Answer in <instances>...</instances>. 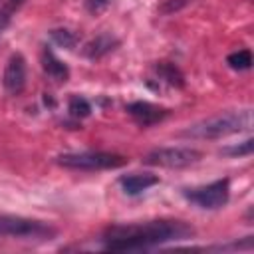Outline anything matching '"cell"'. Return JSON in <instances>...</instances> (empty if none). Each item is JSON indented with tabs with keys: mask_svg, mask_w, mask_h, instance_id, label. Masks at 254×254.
I'll list each match as a JSON object with an SVG mask.
<instances>
[{
	"mask_svg": "<svg viewBox=\"0 0 254 254\" xmlns=\"http://www.w3.org/2000/svg\"><path fill=\"white\" fill-rule=\"evenodd\" d=\"M194 228L183 220H149L139 224H115L103 232L107 250H145L163 242L190 238Z\"/></svg>",
	"mask_w": 254,
	"mask_h": 254,
	"instance_id": "1",
	"label": "cell"
},
{
	"mask_svg": "<svg viewBox=\"0 0 254 254\" xmlns=\"http://www.w3.org/2000/svg\"><path fill=\"white\" fill-rule=\"evenodd\" d=\"M252 127V111L240 109V111H226L218 113L206 119H200L181 131V137L189 139H222L226 135H234L240 131H246Z\"/></svg>",
	"mask_w": 254,
	"mask_h": 254,
	"instance_id": "2",
	"label": "cell"
},
{
	"mask_svg": "<svg viewBox=\"0 0 254 254\" xmlns=\"http://www.w3.org/2000/svg\"><path fill=\"white\" fill-rule=\"evenodd\" d=\"M56 163L64 169L73 171H109L127 165V159L117 153L107 151H79V153H64L56 157Z\"/></svg>",
	"mask_w": 254,
	"mask_h": 254,
	"instance_id": "3",
	"label": "cell"
},
{
	"mask_svg": "<svg viewBox=\"0 0 254 254\" xmlns=\"http://www.w3.org/2000/svg\"><path fill=\"white\" fill-rule=\"evenodd\" d=\"M0 234L2 236H12V238H22V240L46 242V240H52L58 234V230L52 224L44 222V220L0 214Z\"/></svg>",
	"mask_w": 254,
	"mask_h": 254,
	"instance_id": "4",
	"label": "cell"
},
{
	"mask_svg": "<svg viewBox=\"0 0 254 254\" xmlns=\"http://www.w3.org/2000/svg\"><path fill=\"white\" fill-rule=\"evenodd\" d=\"M202 159V153L192 147H159L149 151L143 157V163L149 167H165V169H185L192 167Z\"/></svg>",
	"mask_w": 254,
	"mask_h": 254,
	"instance_id": "5",
	"label": "cell"
},
{
	"mask_svg": "<svg viewBox=\"0 0 254 254\" xmlns=\"http://www.w3.org/2000/svg\"><path fill=\"white\" fill-rule=\"evenodd\" d=\"M185 196L190 202H194L198 208H204V210L222 208L230 198V179H218L204 187L189 189V190H185Z\"/></svg>",
	"mask_w": 254,
	"mask_h": 254,
	"instance_id": "6",
	"label": "cell"
},
{
	"mask_svg": "<svg viewBox=\"0 0 254 254\" xmlns=\"http://www.w3.org/2000/svg\"><path fill=\"white\" fill-rule=\"evenodd\" d=\"M2 85L10 95H20L26 87V60L22 54H12L2 75Z\"/></svg>",
	"mask_w": 254,
	"mask_h": 254,
	"instance_id": "7",
	"label": "cell"
},
{
	"mask_svg": "<svg viewBox=\"0 0 254 254\" xmlns=\"http://www.w3.org/2000/svg\"><path fill=\"white\" fill-rule=\"evenodd\" d=\"M125 111L133 117V121L141 127H151V125H157L161 123L167 115H169V109L167 107H161V105H155L151 101H131L127 103Z\"/></svg>",
	"mask_w": 254,
	"mask_h": 254,
	"instance_id": "8",
	"label": "cell"
},
{
	"mask_svg": "<svg viewBox=\"0 0 254 254\" xmlns=\"http://www.w3.org/2000/svg\"><path fill=\"white\" fill-rule=\"evenodd\" d=\"M157 183H159V177L151 175V173H131V175H125V177L119 179V185H121L123 192L129 194V196L141 194L143 190L155 187Z\"/></svg>",
	"mask_w": 254,
	"mask_h": 254,
	"instance_id": "9",
	"label": "cell"
},
{
	"mask_svg": "<svg viewBox=\"0 0 254 254\" xmlns=\"http://www.w3.org/2000/svg\"><path fill=\"white\" fill-rule=\"evenodd\" d=\"M119 46V40L113 34H99L83 46V56L87 60H101L103 56L111 54Z\"/></svg>",
	"mask_w": 254,
	"mask_h": 254,
	"instance_id": "10",
	"label": "cell"
},
{
	"mask_svg": "<svg viewBox=\"0 0 254 254\" xmlns=\"http://www.w3.org/2000/svg\"><path fill=\"white\" fill-rule=\"evenodd\" d=\"M42 67H44L46 75L52 77V79L58 81V83H64V81L69 79V69H67V65H65L52 50H48V48L42 52Z\"/></svg>",
	"mask_w": 254,
	"mask_h": 254,
	"instance_id": "11",
	"label": "cell"
},
{
	"mask_svg": "<svg viewBox=\"0 0 254 254\" xmlns=\"http://www.w3.org/2000/svg\"><path fill=\"white\" fill-rule=\"evenodd\" d=\"M155 71H157V75H159L163 81H167V83L173 85V87H183V85H185V75H183V71H181L177 65L169 64V62L157 64V65H155Z\"/></svg>",
	"mask_w": 254,
	"mask_h": 254,
	"instance_id": "12",
	"label": "cell"
},
{
	"mask_svg": "<svg viewBox=\"0 0 254 254\" xmlns=\"http://www.w3.org/2000/svg\"><path fill=\"white\" fill-rule=\"evenodd\" d=\"M50 38H52V42L56 46H60L64 50H73L77 46V36L71 30H67V28H56V30H52L50 32Z\"/></svg>",
	"mask_w": 254,
	"mask_h": 254,
	"instance_id": "13",
	"label": "cell"
},
{
	"mask_svg": "<svg viewBox=\"0 0 254 254\" xmlns=\"http://www.w3.org/2000/svg\"><path fill=\"white\" fill-rule=\"evenodd\" d=\"M226 64L232 67V69H238V71H244L252 65V54L250 50H238V52H232L228 58H226Z\"/></svg>",
	"mask_w": 254,
	"mask_h": 254,
	"instance_id": "14",
	"label": "cell"
},
{
	"mask_svg": "<svg viewBox=\"0 0 254 254\" xmlns=\"http://www.w3.org/2000/svg\"><path fill=\"white\" fill-rule=\"evenodd\" d=\"M67 111H69L71 117L81 119V117H87V115L91 113V105H89L87 99H83V97H79V95H73V97H69Z\"/></svg>",
	"mask_w": 254,
	"mask_h": 254,
	"instance_id": "15",
	"label": "cell"
},
{
	"mask_svg": "<svg viewBox=\"0 0 254 254\" xmlns=\"http://www.w3.org/2000/svg\"><path fill=\"white\" fill-rule=\"evenodd\" d=\"M252 149H254V141L252 139H246L242 145H234V147L222 149V153L224 155H230V157H246V155L252 153Z\"/></svg>",
	"mask_w": 254,
	"mask_h": 254,
	"instance_id": "16",
	"label": "cell"
},
{
	"mask_svg": "<svg viewBox=\"0 0 254 254\" xmlns=\"http://www.w3.org/2000/svg\"><path fill=\"white\" fill-rule=\"evenodd\" d=\"M190 0H163L161 6H159V12L163 16H169V14H175L179 10H183Z\"/></svg>",
	"mask_w": 254,
	"mask_h": 254,
	"instance_id": "17",
	"label": "cell"
},
{
	"mask_svg": "<svg viewBox=\"0 0 254 254\" xmlns=\"http://www.w3.org/2000/svg\"><path fill=\"white\" fill-rule=\"evenodd\" d=\"M109 6V0H85V10L89 14H99Z\"/></svg>",
	"mask_w": 254,
	"mask_h": 254,
	"instance_id": "18",
	"label": "cell"
},
{
	"mask_svg": "<svg viewBox=\"0 0 254 254\" xmlns=\"http://www.w3.org/2000/svg\"><path fill=\"white\" fill-rule=\"evenodd\" d=\"M24 4V0H8V6L12 8V10H16V8H20Z\"/></svg>",
	"mask_w": 254,
	"mask_h": 254,
	"instance_id": "19",
	"label": "cell"
}]
</instances>
